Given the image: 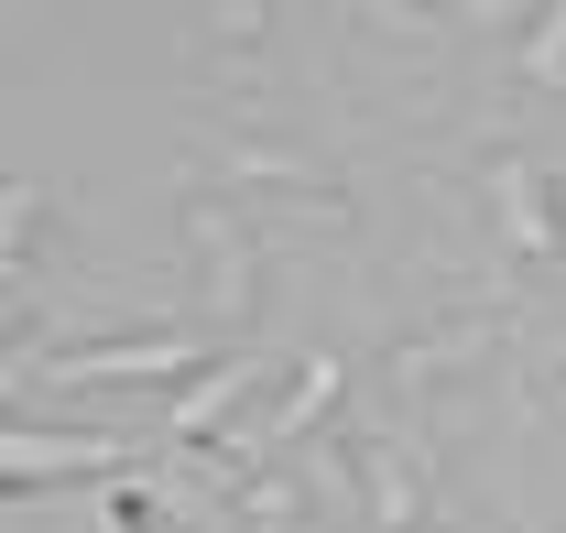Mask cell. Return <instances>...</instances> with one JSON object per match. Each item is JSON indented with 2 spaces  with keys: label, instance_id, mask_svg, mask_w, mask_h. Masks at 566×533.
<instances>
[{
  "label": "cell",
  "instance_id": "obj_5",
  "mask_svg": "<svg viewBox=\"0 0 566 533\" xmlns=\"http://www.w3.org/2000/svg\"><path fill=\"white\" fill-rule=\"evenodd\" d=\"M240 393H251V359H208V382H197V393H175V447H218Z\"/></svg>",
  "mask_w": 566,
  "mask_h": 533
},
{
  "label": "cell",
  "instance_id": "obj_6",
  "mask_svg": "<svg viewBox=\"0 0 566 533\" xmlns=\"http://www.w3.org/2000/svg\"><path fill=\"white\" fill-rule=\"evenodd\" d=\"M338 382H349L338 359H305V382H294V403H273V425H262V458H283V447H305V436H316V414L338 403Z\"/></svg>",
  "mask_w": 566,
  "mask_h": 533
},
{
  "label": "cell",
  "instance_id": "obj_2",
  "mask_svg": "<svg viewBox=\"0 0 566 533\" xmlns=\"http://www.w3.org/2000/svg\"><path fill=\"white\" fill-rule=\"evenodd\" d=\"M120 458H132V436H87V425H22V414H11V436H0L11 501L44 490V479H120Z\"/></svg>",
  "mask_w": 566,
  "mask_h": 533
},
{
  "label": "cell",
  "instance_id": "obj_10",
  "mask_svg": "<svg viewBox=\"0 0 566 533\" xmlns=\"http://www.w3.org/2000/svg\"><path fill=\"white\" fill-rule=\"evenodd\" d=\"M392 11H415V22H424V11H447V0H392Z\"/></svg>",
  "mask_w": 566,
  "mask_h": 533
},
{
  "label": "cell",
  "instance_id": "obj_3",
  "mask_svg": "<svg viewBox=\"0 0 566 533\" xmlns=\"http://www.w3.org/2000/svg\"><path fill=\"white\" fill-rule=\"evenodd\" d=\"M480 175H491L501 251H512V262H556V251H566V197H556V175H545L534 153H491Z\"/></svg>",
  "mask_w": 566,
  "mask_h": 533
},
{
  "label": "cell",
  "instance_id": "obj_1",
  "mask_svg": "<svg viewBox=\"0 0 566 533\" xmlns=\"http://www.w3.org/2000/svg\"><path fill=\"white\" fill-rule=\"evenodd\" d=\"M186 359H197V337H186V327H120V337H76V348H44V359H11V370L98 393V382H175Z\"/></svg>",
  "mask_w": 566,
  "mask_h": 533
},
{
  "label": "cell",
  "instance_id": "obj_11",
  "mask_svg": "<svg viewBox=\"0 0 566 533\" xmlns=\"http://www.w3.org/2000/svg\"><path fill=\"white\" fill-rule=\"evenodd\" d=\"M545 403H556V414H566V382H556V393H545Z\"/></svg>",
  "mask_w": 566,
  "mask_h": 533
},
{
  "label": "cell",
  "instance_id": "obj_8",
  "mask_svg": "<svg viewBox=\"0 0 566 533\" xmlns=\"http://www.w3.org/2000/svg\"><path fill=\"white\" fill-rule=\"evenodd\" d=\"M208 44H218V55H229V66H240V55H251V44H262V0H218V22H208Z\"/></svg>",
  "mask_w": 566,
  "mask_h": 533
},
{
  "label": "cell",
  "instance_id": "obj_7",
  "mask_svg": "<svg viewBox=\"0 0 566 533\" xmlns=\"http://www.w3.org/2000/svg\"><path fill=\"white\" fill-rule=\"evenodd\" d=\"M523 76H534V87H566V0L534 11V33H523Z\"/></svg>",
  "mask_w": 566,
  "mask_h": 533
},
{
  "label": "cell",
  "instance_id": "obj_4",
  "mask_svg": "<svg viewBox=\"0 0 566 533\" xmlns=\"http://www.w3.org/2000/svg\"><path fill=\"white\" fill-rule=\"evenodd\" d=\"M186 262H197V305H208L218 327H251V229L229 218L218 197H186Z\"/></svg>",
  "mask_w": 566,
  "mask_h": 533
},
{
  "label": "cell",
  "instance_id": "obj_9",
  "mask_svg": "<svg viewBox=\"0 0 566 533\" xmlns=\"http://www.w3.org/2000/svg\"><path fill=\"white\" fill-rule=\"evenodd\" d=\"M98 533H164V512H153L142 490H109V512H98Z\"/></svg>",
  "mask_w": 566,
  "mask_h": 533
}]
</instances>
